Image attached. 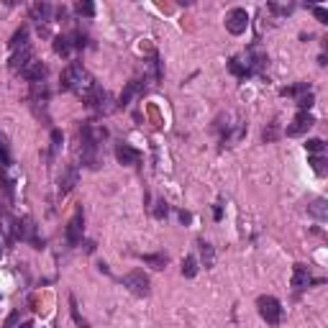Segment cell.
Masks as SVG:
<instances>
[{"label": "cell", "instance_id": "cell-1", "mask_svg": "<svg viewBox=\"0 0 328 328\" xmlns=\"http://www.w3.org/2000/svg\"><path fill=\"white\" fill-rule=\"evenodd\" d=\"M62 87L64 90H72V92H77L82 98H87L95 90V82H92L90 72L82 64H69L64 69V74H62Z\"/></svg>", "mask_w": 328, "mask_h": 328}, {"label": "cell", "instance_id": "cell-2", "mask_svg": "<svg viewBox=\"0 0 328 328\" xmlns=\"http://www.w3.org/2000/svg\"><path fill=\"white\" fill-rule=\"evenodd\" d=\"M257 308H259V316H262L269 326H280V321H282V305H280L277 298L262 295V298L257 300Z\"/></svg>", "mask_w": 328, "mask_h": 328}, {"label": "cell", "instance_id": "cell-3", "mask_svg": "<svg viewBox=\"0 0 328 328\" xmlns=\"http://www.w3.org/2000/svg\"><path fill=\"white\" fill-rule=\"evenodd\" d=\"M123 287H128V293H133L136 298H146L151 293V282L141 269H133L123 277Z\"/></svg>", "mask_w": 328, "mask_h": 328}, {"label": "cell", "instance_id": "cell-4", "mask_svg": "<svg viewBox=\"0 0 328 328\" xmlns=\"http://www.w3.org/2000/svg\"><path fill=\"white\" fill-rule=\"evenodd\" d=\"M226 28H228V33H234V36L244 33V31L249 28V13H246V8H234V10H228V15H226Z\"/></svg>", "mask_w": 328, "mask_h": 328}, {"label": "cell", "instance_id": "cell-5", "mask_svg": "<svg viewBox=\"0 0 328 328\" xmlns=\"http://www.w3.org/2000/svg\"><path fill=\"white\" fill-rule=\"evenodd\" d=\"M82 234H85V226H82V210H77L72 216V221L67 223V244L69 246H77L82 241Z\"/></svg>", "mask_w": 328, "mask_h": 328}, {"label": "cell", "instance_id": "cell-6", "mask_svg": "<svg viewBox=\"0 0 328 328\" xmlns=\"http://www.w3.org/2000/svg\"><path fill=\"white\" fill-rule=\"evenodd\" d=\"M85 100H87V105H90L92 110H98V113H110V105H108V103H110V95H108L105 90L95 87Z\"/></svg>", "mask_w": 328, "mask_h": 328}, {"label": "cell", "instance_id": "cell-7", "mask_svg": "<svg viewBox=\"0 0 328 328\" xmlns=\"http://www.w3.org/2000/svg\"><path fill=\"white\" fill-rule=\"evenodd\" d=\"M115 157H118V162L126 164V167H136V164L141 162V151L133 149V146H128V144H121V146L115 149Z\"/></svg>", "mask_w": 328, "mask_h": 328}, {"label": "cell", "instance_id": "cell-8", "mask_svg": "<svg viewBox=\"0 0 328 328\" xmlns=\"http://www.w3.org/2000/svg\"><path fill=\"white\" fill-rule=\"evenodd\" d=\"M313 123H316V121H313V115H311L308 110H300V113H298V118L293 121V126H287V136H300V133H303V131H308Z\"/></svg>", "mask_w": 328, "mask_h": 328}, {"label": "cell", "instance_id": "cell-9", "mask_svg": "<svg viewBox=\"0 0 328 328\" xmlns=\"http://www.w3.org/2000/svg\"><path fill=\"white\" fill-rule=\"evenodd\" d=\"M33 62V54H31V46H23V49H15V54L10 56V69L15 72H23L28 64Z\"/></svg>", "mask_w": 328, "mask_h": 328}, {"label": "cell", "instance_id": "cell-10", "mask_svg": "<svg viewBox=\"0 0 328 328\" xmlns=\"http://www.w3.org/2000/svg\"><path fill=\"white\" fill-rule=\"evenodd\" d=\"M77 180H80V172H77V167H67V172L59 177V195H62V198H64V195H69V192L74 190Z\"/></svg>", "mask_w": 328, "mask_h": 328}, {"label": "cell", "instance_id": "cell-11", "mask_svg": "<svg viewBox=\"0 0 328 328\" xmlns=\"http://www.w3.org/2000/svg\"><path fill=\"white\" fill-rule=\"evenodd\" d=\"M21 74H23V77H26L28 82H41V80L46 77V64H44V62H36V59H33V62H31V64H28V67H26V69H23Z\"/></svg>", "mask_w": 328, "mask_h": 328}, {"label": "cell", "instance_id": "cell-12", "mask_svg": "<svg viewBox=\"0 0 328 328\" xmlns=\"http://www.w3.org/2000/svg\"><path fill=\"white\" fill-rule=\"evenodd\" d=\"M311 282H313V280H311L308 267H305V264H295V269H293V287H295V290H305Z\"/></svg>", "mask_w": 328, "mask_h": 328}, {"label": "cell", "instance_id": "cell-13", "mask_svg": "<svg viewBox=\"0 0 328 328\" xmlns=\"http://www.w3.org/2000/svg\"><path fill=\"white\" fill-rule=\"evenodd\" d=\"M33 234H36V226H33V221H31V218L18 221V236H21V239H26V241H33V244H36V249H41V241H38Z\"/></svg>", "mask_w": 328, "mask_h": 328}, {"label": "cell", "instance_id": "cell-14", "mask_svg": "<svg viewBox=\"0 0 328 328\" xmlns=\"http://www.w3.org/2000/svg\"><path fill=\"white\" fill-rule=\"evenodd\" d=\"M31 18H33L36 23H46V21L51 18V5H49V3H33V5H31Z\"/></svg>", "mask_w": 328, "mask_h": 328}, {"label": "cell", "instance_id": "cell-15", "mask_svg": "<svg viewBox=\"0 0 328 328\" xmlns=\"http://www.w3.org/2000/svg\"><path fill=\"white\" fill-rule=\"evenodd\" d=\"M139 92H144V82H141V80H131V82H128V87H126V90H123V95H121V105H128V103H131Z\"/></svg>", "mask_w": 328, "mask_h": 328}, {"label": "cell", "instance_id": "cell-16", "mask_svg": "<svg viewBox=\"0 0 328 328\" xmlns=\"http://www.w3.org/2000/svg\"><path fill=\"white\" fill-rule=\"evenodd\" d=\"M308 213H311L313 218H318V221H326V218H328V205H326V200H313V203L308 205Z\"/></svg>", "mask_w": 328, "mask_h": 328}, {"label": "cell", "instance_id": "cell-17", "mask_svg": "<svg viewBox=\"0 0 328 328\" xmlns=\"http://www.w3.org/2000/svg\"><path fill=\"white\" fill-rule=\"evenodd\" d=\"M23 46H28V28L15 31L13 38H10V49H23Z\"/></svg>", "mask_w": 328, "mask_h": 328}, {"label": "cell", "instance_id": "cell-18", "mask_svg": "<svg viewBox=\"0 0 328 328\" xmlns=\"http://www.w3.org/2000/svg\"><path fill=\"white\" fill-rule=\"evenodd\" d=\"M144 264H149L151 269H164L167 257L164 254H144Z\"/></svg>", "mask_w": 328, "mask_h": 328}, {"label": "cell", "instance_id": "cell-19", "mask_svg": "<svg viewBox=\"0 0 328 328\" xmlns=\"http://www.w3.org/2000/svg\"><path fill=\"white\" fill-rule=\"evenodd\" d=\"M200 254H203L205 267L210 269V267H213V262H216V252H213V246H210L208 241H200Z\"/></svg>", "mask_w": 328, "mask_h": 328}, {"label": "cell", "instance_id": "cell-20", "mask_svg": "<svg viewBox=\"0 0 328 328\" xmlns=\"http://www.w3.org/2000/svg\"><path fill=\"white\" fill-rule=\"evenodd\" d=\"M69 313H72V318H74V323H77V326H80V328H90V323H87V321H85V318L80 316V308H77V300H74V295L69 298Z\"/></svg>", "mask_w": 328, "mask_h": 328}, {"label": "cell", "instance_id": "cell-21", "mask_svg": "<svg viewBox=\"0 0 328 328\" xmlns=\"http://www.w3.org/2000/svg\"><path fill=\"white\" fill-rule=\"evenodd\" d=\"M182 275L185 277H195L198 275V259L195 257H185L182 259Z\"/></svg>", "mask_w": 328, "mask_h": 328}, {"label": "cell", "instance_id": "cell-22", "mask_svg": "<svg viewBox=\"0 0 328 328\" xmlns=\"http://www.w3.org/2000/svg\"><path fill=\"white\" fill-rule=\"evenodd\" d=\"M8 164H10V151H8L5 136L0 133V169H8Z\"/></svg>", "mask_w": 328, "mask_h": 328}, {"label": "cell", "instance_id": "cell-23", "mask_svg": "<svg viewBox=\"0 0 328 328\" xmlns=\"http://www.w3.org/2000/svg\"><path fill=\"white\" fill-rule=\"evenodd\" d=\"M54 49H56V54H69V38L67 36H56L54 38Z\"/></svg>", "mask_w": 328, "mask_h": 328}, {"label": "cell", "instance_id": "cell-24", "mask_svg": "<svg viewBox=\"0 0 328 328\" xmlns=\"http://www.w3.org/2000/svg\"><path fill=\"white\" fill-rule=\"evenodd\" d=\"M167 213H169V205L164 203V200H157V205H154V218H167Z\"/></svg>", "mask_w": 328, "mask_h": 328}, {"label": "cell", "instance_id": "cell-25", "mask_svg": "<svg viewBox=\"0 0 328 328\" xmlns=\"http://www.w3.org/2000/svg\"><path fill=\"white\" fill-rule=\"evenodd\" d=\"M231 69H234L239 77H249V74H252V69H249V67H241L239 59H231Z\"/></svg>", "mask_w": 328, "mask_h": 328}, {"label": "cell", "instance_id": "cell-26", "mask_svg": "<svg viewBox=\"0 0 328 328\" xmlns=\"http://www.w3.org/2000/svg\"><path fill=\"white\" fill-rule=\"evenodd\" d=\"M305 146H308L311 154H321V151H323V141H321V139H311Z\"/></svg>", "mask_w": 328, "mask_h": 328}, {"label": "cell", "instance_id": "cell-27", "mask_svg": "<svg viewBox=\"0 0 328 328\" xmlns=\"http://www.w3.org/2000/svg\"><path fill=\"white\" fill-rule=\"evenodd\" d=\"M77 13L80 15H92L95 13V5L92 3H77Z\"/></svg>", "mask_w": 328, "mask_h": 328}, {"label": "cell", "instance_id": "cell-28", "mask_svg": "<svg viewBox=\"0 0 328 328\" xmlns=\"http://www.w3.org/2000/svg\"><path fill=\"white\" fill-rule=\"evenodd\" d=\"M59 146H62V131H51V151H59Z\"/></svg>", "mask_w": 328, "mask_h": 328}, {"label": "cell", "instance_id": "cell-29", "mask_svg": "<svg viewBox=\"0 0 328 328\" xmlns=\"http://www.w3.org/2000/svg\"><path fill=\"white\" fill-rule=\"evenodd\" d=\"M311 105H313V95H311V92H308L305 98H300V100H298V108H300V110H308Z\"/></svg>", "mask_w": 328, "mask_h": 328}, {"label": "cell", "instance_id": "cell-30", "mask_svg": "<svg viewBox=\"0 0 328 328\" xmlns=\"http://www.w3.org/2000/svg\"><path fill=\"white\" fill-rule=\"evenodd\" d=\"M313 13H316V18H318L321 23H328V10L326 8H313Z\"/></svg>", "mask_w": 328, "mask_h": 328}, {"label": "cell", "instance_id": "cell-31", "mask_svg": "<svg viewBox=\"0 0 328 328\" xmlns=\"http://www.w3.org/2000/svg\"><path fill=\"white\" fill-rule=\"evenodd\" d=\"M311 164H313V169H316L318 175H323V159H318V157H313V159H311Z\"/></svg>", "mask_w": 328, "mask_h": 328}, {"label": "cell", "instance_id": "cell-32", "mask_svg": "<svg viewBox=\"0 0 328 328\" xmlns=\"http://www.w3.org/2000/svg\"><path fill=\"white\" fill-rule=\"evenodd\" d=\"M18 318H21L18 313H10V316H8V323H5V328H18Z\"/></svg>", "mask_w": 328, "mask_h": 328}, {"label": "cell", "instance_id": "cell-33", "mask_svg": "<svg viewBox=\"0 0 328 328\" xmlns=\"http://www.w3.org/2000/svg\"><path fill=\"white\" fill-rule=\"evenodd\" d=\"M180 218H182V223H190V213H185V210H182V213H180Z\"/></svg>", "mask_w": 328, "mask_h": 328}, {"label": "cell", "instance_id": "cell-34", "mask_svg": "<svg viewBox=\"0 0 328 328\" xmlns=\"http://www.w3.org/2000/svg\"><path fill=\"white\" fill-rule=\"evenodd\" d=\"M18 328H33L31 323H23V326H18Z\"/></svg>", "mask_w": 328, "mask_h": 328}, {"label": "cell", "instance_id": "cell-35", "mask_svg": "<svg viewBox=\"0 0 328 328\" xmlns=\"http://www.w3.org/2000/svg\"><path fill=\"white\" fill-rule=\"evenodd\" d=\"M0 257H3V244H0Z\"/></svg>", "mask_w": 328, "mask_h": 328}]
</instances>
